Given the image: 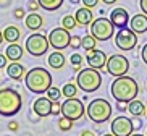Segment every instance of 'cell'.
Wrapping results in <instances>:
<instances>
[{"instance_id":"obj_45","label":"cell","mask_w":147,"mask_h":136,"mask_svg":"<svg viewBox=\"0 0 147 136\" xmlns=\"http://www.w3.org/2000/svg\"><path fill=\"white\" fill-rule=\"evenodd\" d=\"M131 136H144V135H141V133H134V135H131Z\"/></svg>"},{"instance_id":"obj_32","label":"cell","mask_w":147,"mask_h":136,"mask_svg":"<svg viewBox=\"0 0 147 136\" xmlns=\"http://www.w3.org/2000/svg\"><path fill=\"white\" fill-rule=\"evenodd\" d=\"M13 16L16 18V20H23V18H26V12H24V8H16L13 12Z\"/></svg>"},{"instance_id":"obj_40","label":"cell","mask_w":147,"mask_h":136,"mask_svg":"<svg viewBox=\"0 0 147 136\" xmlns=\"http://www.w3.org/2000/svg\"><path fill=\"white\" fill-rule=\"evenodd\" d=\"M126 107H128V106H126L125 102H117V110H120V112H125Z\"/></svg>"},{"instance_id":"obj_14","label":"cell","mask_w":147,"mask_h":136,"mask_svg":"<svg viewBox=\"0 0 147 136\" xmlns=\"http://www.w3.org/2000/svg\"><path fill=\"white\" fill-rule=\"evenodd\" d=\"M129 13L126 12L123 7H117V8L112 10V13H110V21L113 23V26L115 28H120V29H123V28H126L128 24H129Z\"/></svg>"},{"instance_id":"obj_17","label":"cell","mask_w":147,"mask_h":136,"mask_svg":"<svg viewBox=\"0 0 147 136\" xmlns=\"http://www.w3.org/2000/svg\"><path fill=\"white\" fill-rule=\"evenodd\" d=\"M74 18H76L78 24H81V26H89V24L94 23V13H92V10L87 8V7H81V8L76 10Z\"/></svg>"},{"instance_id":"obj_13","label":"cell","mask_w":147,"mask_h":136,"mask_svg":"<svg viewBox=\"0 0 147 136\" xmlns=\"http://www.w3.org/2000/svg\"><path fill=\"white\" fill-rule=\"evenodd\" d=\"M107 60L108 57L105 55V52L99 50V49H95L92 52H87L86 55V62H87V66H91V68H95V70H102L104 66H107Z\"/></svg>"},{"instance_id":"obj_2","label":"cell","mask_w":147,"mask_h":136,"mask_svg":"<svg viewBox=\"0 0 147 136\" xmlns=\"http://www.w3.org/2000/svg\"><path fill=\"white\" fill-rule=\"evenodd\" d=\"M24 84L31 92L44 94L52 88V75L42 66H34L24 76Z\"/></svg>"},{"instance_id":"obj_38","label":"cell","mask_w":147,"mask_h":136,"mask_svg":"<svg viewBox=\"0 0 147 136\" xmlns=\"http://www.w3.org/2000/svg\"><path fill=\"white\" fill-rule=\"evenodd\" d=\"M141 57H142L144 63L147 65V42H146V45L142 47V52H141Z\"/></svg>"},{"instance_id":"obj_23","label":"cell","mask_w":147,"mask_h":136,"mask_svg":"<svg viewBox=\"0 0 147 136\" xmlns=\"http://www.w3.org/2000/svg\"><path fill=\"white\" fill-rule=\"evenodd\" d=\"M128 112H129L133 117H139V118H141L144 114H147V109L142 104V101L134 99V101H131L129 104H128Z\"/></svg>"},{"instance_id":"obj_21","label":"cell","mask_w":147,"mask_h":136,"mask_svg":"<svg viewBox=\"0 0 147 136\" xmlns=\"http://www.w3.org/2000/svg\"><path fill=\"white\" fill-rule=\"evenodd\" d=\"M47 63H49L50 68H53V70H60V68L65 66V55H63L61 52H58V50H55L53 53L49 55Z\"/></svg>"},{"instance_id":"obj_28","label":"cell","mask_w":147,"mask_h":136,"mask_svg":"<svg viewBox=\"0 0 147 136\" xmlns=\"http://www.w3.org/2000/svg\"><path fill=\"white\" fill-rule=\"evenodd\" d=\"M69 62H71V65H73V68H74V71H81L82 68H81V65H82V62H84V58L79 55V53H73L71 57H69Z\"/></svg>"},{"instance_id":"obj_35","label":"cell","mask_w":147,"mask_h":136,"mask_svg":"<svg viewBox=\"0 0 147 136\" xmlns=\"http://www.w3.org/2000/svg\"><path fill=\"white\" fill-rule=\"evenodd\" d=\"M61 114V104L58 101L53 102V106H52V115H60Z\"/></svg>"},{"instance_id":"obj_19","label":"cell","mask_w":147,"mask_h":136,"mask_svg":"<svg viewBox=\"0 0 147 136\" xmlns=\"http://www.w3.org/2000/svg\"><path fill=\"white\" fill-rule=\"evenodd\" d=\"M7 75L11 79H21L23 76H26V68L21 65L20 62H10V65L7 66Z\"/></svg>"},{"instance_id":"obj_1","label":"cell","mask_w":147,"mask_h":136,"mask_svg":"<svg viewBox=\"0 0 147 136\" xmlns=\"http://www.w3.org/2000/svg\"><path fill=\"white\" fill-rule=\"evenodd\" d=\"M110 92H112L113 99L117 102H125L129 104L131 101H134L139 94V84L134 81L131 76H120L112 83L110 86Z\"/></svg>"},{"instance_id":"obj_8","label":"cell","mask_w":147,"mask_h":136,"mask_svg":"<svg viewBox=\"0 0 147 136\" xmlns=\"http://www.w3.org/2000/svg\"><path fill=\"white\" fill-rule=\"evenodd\" d=\"M107 73L108 75L115 76V78H120V76H126L128 70H129V60L121 55V53H113L110 55L107 60Z\"/></svg>"},{"instance_id":"obj_39","label":"cell","mask_w":147,"mask_h":136,"mask_svg":"<svg viewBox=\"0 0 147 136\" xmlns=\"http://www.w3.org/2000/svg\"><path fill=\"white\" fill-rule=\"evenodd\" d=\"M8 128H10V131H18V122H10V125H8Z\"/></svg>"},{"instance_id":"obj_15","label":"cell","mask_w":147,"mask_h":136,"mask_svg":"<svg viewBox=\"0 0 147 136\" xmlns=\"http://www.w3.org/2000/svg\"><path fill=\"white\" fill-rule=\"evenodd\" d=\"M52 106L53 102L49 97H37L32 104V110L36 112L37 117H49V115H52Z\"/></svg>"},{"instance_id":"obj_5","label":"cell","mask_w":147,"mask_h":136,"mask_svg":"<svg viewBox=\"0 0 147 136\" xmlns=\"http://www.w3.org/2000/svg\"><path fill=\"white\" fill-rule=\"evenodd\" d=\"M76 84H78V88L84 92H95L100 88V84H102V75H100L99 70L91 68V66L82 68L78 73Z\"/></svg>"},{"instance_id":"obj_27","label":"cell","mask_w":147,"mask_h":136,"mask_svg":"<svg viewBox=\"0 0 147 136\" xmlns=\"http://www.w3.org/2000/svg\"><path fill=\"white\" fill-rule=\"evenodd\" d=\"M76 24H78V21H76V18H74L73 15H66V16L61 20V28H65V29H68V31L74 29Z\"/></svg>"},{"instance_id":"obj_7","label":"cell","mask_w":147,"mask_h":136,"mask_svg":"<svg viewBox=\"0 0 147 136\" xmlns=\"http://www.w3.org/2000/svg\"><path fill=\"white\" fill-rule=\"evenodd\" d=\"M113 32H115V26H113V23L110 21V18L100 16L99 20H94V23L91 24V34L94 36L97 41H100V42L112 39Z\"/></svg>"},{"instance_id":"obj_34","label":"cell","mask_w":147,"mask_h":136,"mask_svg":"<svg viewBox=\"0 0 147 136\" xmlns=\"http://www.w3.org/2000/svg\"><path fill=\"white\" fill-rule=\"evenodd\" d=\"M28 7H29L31 13H36V12L40 8V5H39V2H37V0H29V5H28Z\"/></svg>"},{"instance_id":"obj_6","label":"cell","mask_w":147,"mask_h":136,"mask_svg":"<svg viewBox=\"0 0 147 136\" xmlns=\"http://www.w3.org/2000/svg\"><path fill=\"white\" fill-rule=\"evenodd\" d=\"M26 50L32 55V57H42L45 55L50 47V42H49V37L45 34H40V32H32L26 39V44H24Z\"/></svg>"},{"instance_id":"obj_20","label":"cell","mask_w":147,"mask_h":136,"mask_svg":"<svg viewBox=\"0 0 147 136\" xmlns=\"http://www.w3.org/2000/svg\"><path fill=\"white\" fill-rule=\"evenodd\" d=\"M21 37V31L18 26H13V24H10L3 29V41H7L8 44H16L18 41Z\"/></svg>"},{"instance_id":"obj_26","label":"cell","mask_w":147,"mask_h":136,"mask_svg":"<svg viewBox=\"0 0 147 136\" xmlns=\"http://www.w3.org/2000/svg\"><path fill=\"white\" fill-rule=\"evenodd\" d=\"M61 94L66 97V99H71V97H76L78 94V86L73 83H66L63 88H61Z\"/></svg>"},{"instance_id":"obj_11","label":"cell","mask_w":147,"mask_h":136,"mask_svg":"<svg viewBox=\"0 0 147 136\" xmlns=\"http://www.w3.org/2000/svg\"><path fill=\"white\" fill-rule=\"evenodd\" d=\"M115 44L121 50H133L138 45V34L131 31L129 28H123L115 36Z\"/></svg>"},{"instance_id":"obj_10","label":"cell","mask_w":147,"mask_h":136,"mask_svg":"<svg viewBox=\"0 0 147 136\" xmlns=\"http://www.w3.org/2000/svg\"><path fill=\"white\" fill-rule=\"evenodd\" d=\"M47 37H49V42H50V47H53L58 52H61L63 49L69 47V42H71V34L65 28H53L49 32Z\"/></svg>"},{"instance_id":"obj_43","label":"cell","mask_w":147,"mask_h":136,"mask_svg":"<svg viewBox=\"0 0 147 136\" xmlns=\"http://www.w3.org/2000/svg\"><path fill=\"white\" fill-rule=\"evenodd\" d=\"M3 42V31H0V44Z\"/></svg>"},{"instance_id":"obj_33","label":"cell","mask_w":147,"mask_h":136,"mask_svg":"<svg viewBox=\"0 0 147 136\" xmlns=\"http://www.w3.org/2000/svg\"><path fill=\"white\" fill-rule=\"evenodd\" d=\"M82 2V5H84V7H87V8H94V7H97V5H99V2L100 0H81Z\"/></svg>"},{"instance_id":"obj_46","label":"cell","mask_w":147,"mask_h":136,"mask_svg":"<svg viewBox=\"0 0 147 136\" xmlns=\"http://www.w3.org/2000/svg\"><path fill=\"white\" fill-rule=\"evenodd\" d=\"M104 136H115L113 133H107V135H104Z\"/></svg>"},{"instance_id":"obj_22","label":"cell","mask_w":147,"mask_h":136,"mask_svg":"<svg viewBox=\"0 0 147 136\" xmlns=\"http://www.w3.org/2000/svg\"><path fill=\"white\" fill-rule=\"evenodd\" d=\"M5 55H7V58L10 62H20L23 57V47L18 42L16 44H10L7 47V50H5Z\"/></svg>"},{"instance_id":"obj_42","label":"cell","mask_w":147,"mask_h":136,"mask_svg":"<svg viewBox=\"0 0 147 136\" xmlns=\"http://www.w3.org/2000/svg\"><path fill=\"white\" fill-rule=\"evenodd\" d=\"M102 2H104L105 5H113V3H117L118 0H102Z\"/></svg>"},{"instance_id":"obj_3","label":"cell","mask_w":147,"mask_h":136,"mask_svg":"<svg viewBox=\"0 0 147 136\" xmlns=\"http://www.w3.org/2000/svg\"><path fill=\"white\" fill-rule=\"evenodd\" d=\"M23 107V97L18 91L11 88L0 89V115L2 117H13Z\"/></svg>"},{"instance_id":"obj_16","label":"cell","mask_w":147,"mask_h":136,"mask_svg":"<svg viewBox=\"0 0 147 136\" xmlns=\"http://www.w3.org/2000/svg\"><path fill=\"white\" fill-rule=\"evenodd\" d=\"M129 29L134 31L136 34H144L147 32V15H134L133 18L129 20Z\"/></svg>"},{"instance_id":"obj_37","label":"cell","mask_w":147,"mask_h":136,"mask_svg":"<svg viewBox=\"0 0 147 136\" xmlns=\"http://www.w3.org/2000/svg\"><path fill=\"white\" fill-rule=\"evenodd\" d=\"M139 7L142 10V13L147 15V0H139Z\"/></svg>"},{"instance_id":"obj_30","label":"cell","mask_w":147,"mask_h":136,"mask_svg":"<svg viewBox=\"0 0 147 136\" xmlns=\"http://www.w3.org/2000/svg\"><path fill=\"white\" fill-rule=\"evenodd\" d=\"M45 94H47V97H49V99H50L52 102L60 101V97H61V91H60L58 88H55V86H52V88H50L47 92H45Z\"/></svg>"},{"instance_id":"obj_25","label":"cell","mask_w":147,"mask_h":136,"mask_svg":"<svg viewBox=\"0 0 147 136\" xmlns=\"http://www.w3.org/2000/svg\"><path fill=\"white\" fill-rule=\"evenodd\" d=\"M95 45H97V39H95L92 34H86L84 37H82L81 41V47L87 52H92V50H95Z\"/></svg>"},{"instance_id":"obj_47","label":"cell","mask_w":147,"mask_h":136,"mask_svg":"<svg viewBox=\"0 0 147 136\" xmlns=\"http://www.w3.org/2000/svg\"><path fill=\"white\" fill-rule=\"evenodd\" d=\"M146 136H147V133H146Z\"/></svg>"},{"instance_id":"obj_36","label":"cell","mask_w":147,"mask_h":136,"mask_svg":"<svg viewBox=\"0 0 147 136\" xmlns=\"http://www.w3.org/2000/svg\"><path fill=\"white\" fill-rule=\"evenodd\" d=\"M7 66H8V58H7V55L0 53V70L2 68H7Z\"/></svg>"},{"instance_id":"obj_12","label":"cell","mask_w":147,"mask_h":136,"mask_svg":"<svg viewBox=\"0 0 147 136\" xmlns=\"http://www.w3.org/2000/svg\"><path fill=\"white\" fill-rule=\"evenodd\" d=\"M110 128H112V133L115 136H131L133 131L136 130L134 128V122L128 117H117V118H113V122L110 123Z\"/></svg>"},{"instance_id":"obj_29","label":"cell","mask_w":147,"mask_h":136,"mask_svg":"<svg viewBox=\"0 0 147 136\" xmlns=\"http://www.w3.org/2000/svg\"><path fill=\"white\" fill-rule=\"evenodd\" d=\"M73 125H74V122L66 118V117H61V118L58 120V128H60L61 131H69V130L73 128Z\"/></svg>"},{"instance_id":"obj_31","label":"cell","mask_w":147,"mask_h":136,"mask_svg":"<svg viewBox=\"0 0 147 136\" xmlns=\"http://www.w3.org/2000/svg\"><path fill=\"white\" fill-rule=\"evenodd\" d=\"M81 41H82V37H79V36H71L69 47H71V49H79V47H81Z\"/></svg>"},{"instance_id":"obj_41","label":"cell","mask_w":147,"mask_h":136,"mask_svg":"<svg viewBox=\"0 0 147 136\" xmlns=\"http://www.w3.org/2000/svg\"><path fill=\"white\" fill-rule=\"evenodd\" d=\"M81 136H95V135L91 130H84V131H81Z\"/></svg>"},{"instance_id":"obj_4","label":"cell","mask_w":147,"mask_h":136,"mask_svg":"<svg viewBox=\"0 0 147 136\" xmlns=\"http://www.w3.org/2000/svg\"><path fill=\"white\" fill-rule=\"evenodd\" d=\"M112 104L104 99V97H97L94 101L89 102V106H87V117L89 120L97 125H102V123L108 122L110 117H112Z\"/></svg>"},{"instance_id":"obj_9","label":"cell","mask_w":147,"mask_h":136,"mask_svg":"<svg viewBox=\"0 0 147 136\" xmlns=\"http://www.w3.org/2000/svg\"><path fill=\"white\" fill-rule=\"evenodd\" d=\"M84 114H86L84 104H82V101H79L78 97L66 99V101L61 104V115L66 117V118H69V120H73V122L82 118Z\"/></svg>"},{"instance_id":"obj_44","label":"cell","mask_w":147,"mask_h":136,"mask_svg":"<svg viewBox=\"0 0 147 136\" xmlns=\"http://www.w3.org/2000/svg\"><path fill=\"white\" fill-rule=\"evenodd\" d=\"M71 3H78V2H81V0H69Z\"/></svg>"},{"instance_id":"obj_18","label":"cell","mask_w":147,"mask_h":136,"mask_svg":"<svg viewBox=\"0 0 147 136\" xmlns=\"http://www.w3.org/2000/svg\"><path fill=\"white\" fill-rule=\"evenodd\" d=\"M24 24H26V28L29 31L37 32V31L42 29V26H44V18L40 16L37 12H36V13H29L26 18H24Z\"/></svg>"},{"instance_id":"obj_24","label":"cell","mask_w":147,"mask_h":136,"mask_svg":"<svg viewBox=\"0 0 147 136\" xmlns=\"http://www.w3.org/2000/svg\"><path fill=\"white\" fill-rule=\"evenodd\" d=\"M40 8L47 10V12H55L63 5V0H37Z\"/></svg>"}]
</instances>
